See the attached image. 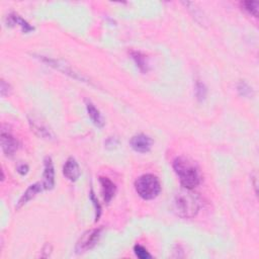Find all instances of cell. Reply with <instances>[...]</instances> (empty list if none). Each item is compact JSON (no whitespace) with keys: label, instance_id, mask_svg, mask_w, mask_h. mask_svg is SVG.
Listing matches in <instances>:
<instances>
[{"label":"cell","instance_id":"obj_1","mask_svg":"<svg viewBox=\"0 0 259 259\" xmlns=\"http://www.w3.org/2000/svg\"><path fill=\"white\" fill-rule=\"evenodd\" d=\"M202 203L198 193L192 189L182 187L175 193L173 199V212L182 219H191L200 212Z\"/></svg>","mask_w":259,"mask_h":259},{"label":"cell","instance_id":"obj_2","mask_svg":"<svg viewBox=\"0 0 259 259\" xmlns=\"http://www.w3.org/2000/svg\"><path fill=\"white\" fill-rule=\"evenodd\" d=\"M173 169L182 187L193 189L201 182V174L193 161L185 157H177L173 161Z\"/></svg>","mask_w":259,"mask_h":259},{"label":"cell","instance_id":"obj_3","mask_svg":"<svg viewBox=\"0 0 259 259\" xmlns=\"http://www.w3.org/2000/svg\"><path fill=\"white\" fill-rule=\"evenodd\" d=\"M135 189L139 197L145 201L156 199L161 192V183L153 174L141 175L135 181Z\"/></svg>","mask_w":259,"mask_h":259},{"label":"cell","instance_id":"obj_4","mask_svg":"<svg viewBox=\"0 0 259 259\" xmlns=\"http://www.w3.org/2000/svg\"><path fill=\"white\" fill-rule=\"evenodd\" d=\"M103 230V228H95L81 235L75 245V252L77 254H82L94 248L101 239Z\"/></svg>","mask_w":259,"mask_h":259},{"label":"cell","instance_id":"obj_5","mask_svg":"<svg viewBox=\"0 0 259 259\" xmlns=\"http://www.w3.org/2000/svg\"><path fill=\"white\" fill-rule=\"evenodd\" d=\"M37 58H39L42 62L46 63L48 65V66L53 67L54 69L62 72L63 74H66V75L70 76L73 79H76V80L83 81V82H86L87 79L83 75H81L80 73L76 72L74 69H72L69 66V65H67L66 63L63 62V61L56 60V59H53V58H50V57H45V56H38Z\"/></svg>","mask_w":259,"mask_h":259},{"label":"cell","instance_id":"obj_6","mask_svg":"<svg viewBox=\"0 0 259 259\" xmlns=\"http://www.w3.org/2000/svg\"><path fill=\"white\" fill-rule=\"evenodd\" d=\"M0 139H1V148L5 156L12 157L15 152L19 150L20 144L19 141L16 140L10 132L6 131L4 126L1 128V134H0Z\"/></svg>","mask_w":259,"mask_h":259},{"label":"cell","instance_id":"obj_7","mask_svg":"<svg viewBox=\"0 0 259 259\" xmlns=\"http://www.w3.org/2000/svg\"><path fill=\"white\" fill-rule=\"evenodd\" d=\"M43 186L45 190H51L55 186V168L51 157L47 156L44 160V173H43Z\"/></svg>","mask_w":259,"mask_h":259},{"label":"cell","instance_id":"obj_8","mask_svg":"<svg viewBox=\"0 0 259 259\" xmlns=\"http://www.w3.org/2000/svg\"><path fill=\"white\" fill-rule=\"evenodd\" d=\"M130 145H131L132 149L138 153H148L152 148L153 141L147 135L139 134L131 139Z\"/></svg>","mask_w":259,"mask_h":259},{"label":"cell","instance_id":"obj_9","mask_svg":"<svg viewBox=\"0 0 259 259\" xmlns=\"http://www.w3.org/2000/svg\"><path fill=\"white\" fill-rule=\"evenodd\" d=\"M43 190H45L43 183L42 182H36L34 184H31L27 187V189L24 192L23 196L21 197V199L19 200L18 204L15 206V209H21L24 206H26L29 201H31L34 199L38 193L42 192Z\"/></svg>","mask_w":259,"mask_h":259},{"label":"cell","instance_id":"obj_10","mask_svg":"<svg viewBox=\"0 0 259 259\" xmlns=\"http://www.w3.org/2000/svg\"><path fill=\"white\" fill-rule=\"evenodd\" d=\"M63 174L68 181L72 182L78 181V178L81 175V171L77 161L73 157L68 158L67 161L65 162V164L63 166Z\"/></svg>","mask_w":259,"mask_h":259},{"label":"cell","instance_id":"obj_11","mask_svg":"<svg viewBox=\"0 0 259 259\" xmlns=\"http://www.w3.org/2000/svg\"><path fill=\"white\" fill-rule=\"evenodd\" d=\"M28 121H29L31 131H34L36 135H38L39 137L43 139H47V140H51L54 138V135L51 130L49 129L43 122H41L40 120L36 118H29Z\"/></svg>","mask_w":259,"mask_h":259},{"label":"cell","instance_id":"obj_12","mask_svg":"<svg viewBox=\"0 0 259 259\" xmlns=\"http://www.w3.org/2000/svg\"><path fill=\"white\" fill-rule=\"evenodd\" d=\"M100 182L102 185V192L104 200L106 204H109L111 200L115 198L117 193V186L107 177H100Z\"/></svg>","mask_w":259,"mask_h":259},{"label":"cell","instance_id":"obj_13","mask_svg":"<svg viewBox=\"0 0 259 259\" xmlns=\"http://www.w3.org/2000/svg\"><path fill=\"white\" fill-rule=\"evenodd\" d=\"M85 106L89 118L97 128H103L104 126V120L101 111L95 107V105L88 100H85Z\"/></svg>","mask_w":259,"mask_h":259},{"label":"cell","instance_id":"obj_14","mask_svg":"<svg viewBox=\"0 0 259 259\" xmlns=\"http://www.w3.org/2000/svg\"><path fill=\"white\" fill-rule=\"evenodd\" d=\"M7 24L8 26H20L21 28L23 29L24 32L27 34V32H30L32 30H35V27L30 26L26 20H24L21 15L16 14V13H11L7 16Z\"/></svg>","mask_w":259,"mask_h":259},{"label":"cell","instance_id":"obj_15","mask_svg":"<svg viewBox=\"0 0 259 259\" xmlns=\"http://www.w3.org/2000/svg\"><path fill=\"white\" fill-rule=\"evenodd\" d=\"M131 57L142 73L145 74L149 71V63L147 60V56H145L143 53L138 51H132Z\"/></svg>","mask_w":259,"mask_h":259},{"label":"cell","instance_id":"obj_16","mask_svg":"<svg viewBox=\"0 0 259 259\" xmlns=\"http://www.w3.org/2000/svg\"><path fill=\"white\" fill-rule=\"evenodd\" d=\"M194 92H196V97L199 102H204L207 97V88L205 85V83H203L202 81L198 80L196 82V86H194Z\"/></svg>","mask_w":259,"mask_h":259},{"label":"cell","instance_id":"obj_17","mask_svg":"<svg viewBox=\"0 0 259 259\" xmlns=\"http://www.w3.org/2000/svg\"><path fill=\"white\" fill-rule=\"evenodd\" d=\"M241 5L243 9L246 10L249 14L253 15L254 18H257L258 6H259V3L257 1H244V2H241Z\"/></svg>","mask_w":259,"mask_h":259},{"label":"cell","instance_id":"obj_18","mask_svg":"<svg viewBox=\"0 0 259 259\" xmlns=\"http://www.w3.org/2000/svg\"><path fill=\"white\" fill-rule=\"evenodd\" d=\"M89 198H90V201L92 202V204H93V206H94V208H95V222H97V221L100 220V218H101V216H102V206H101V204L99 203V200L96 199L95 193H94L93 189L90 190Z\"/></svg>","mask_w":259,"mask_h":259},{"label":"cell","instance_id":"obj_19","mask_svg":"<svg viewBox=\"0 0 259 259\" xmlns=\"http://www.w3.org/2000/svg\"><path fill=\"white\" fill-rule=\"evenodd\" d=\"M237 90L241 96L244 97H250L253 94L252 88L245 82V81H241L237 86Z\"/></svg>","mask_w":259,"mask_h":259},{"label":"cell","instance_id":"obj_20","mask_svg":"<svg viewBox=\"0 0 259 259\" xmlns=\"http://www.w3.org/2000/svg\"><path fill=\"white\" fill-rule=\"evenodd\" d=\"M134 252L136 254V256L140 259H149L152 258V255L149 253V251L146 249L144 246L142 245H135L134 246Z\"/></svg>","mask_w":259,"mask_h":259},{"label":"cell","instance_id":"obj_21","mask_svg":"<svg viewBox=\"0 0 259 259\" xmlns=\"http://www.w3.org/2000/svg\"><path fill=\"white\" fill-rule=\"evenodd\" d=\"M12 91L11 86L5 82V80H1V83H0V93L4 97V96H8Z\"/></svg>","mask_w":259,"mask_h":259},{"label":"cell","instance_id":"obj_22","mask_svg":"<svg viewBox=\"0 0 259 259\" xmlns=\"http://www.w3.org/2000/svg\"><path fill=\"white\" fill-rule=\"evenodd\" d=\"M52 250H53V247H52V245L51 244H49V243H47V244L43 247V249H42V257H45V258H47V257H49V256H50L51 255V253H52Z\"/></svg>","mask_w":259,"mask_h":259},{"label":"cell","instance_id":"obj_23","mask_svg":"<svg viewBox=\"0 0 259 259\" xmlns=\"http://www.w3.org/2000/svg\"><path fill=\"white\" fill-rule=\"evenodd\" d=\"M119 144V141L116 139V138H108L105 142V147L108 148V149H113V148H116L117 146Z\"/></svg>","mask_w":259,"mask_h":259},{"label":"cell","instance_id":"obj_24","mask_svg":"<svg viewBox=\"0 0 259 259\" xmlns=\"http://www.w3.org/2000/svg\"><path fill=\"white\" fill-rule=\"evenodd\" d=\"M28 166L25 163H21L18 165V167H16V171H18L21 175H26L27 172H28Z\"/></svg>","mask_w":259,"mask_h":259}]
</instances>
